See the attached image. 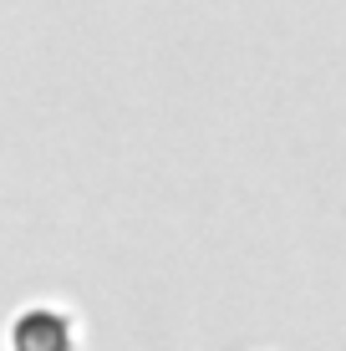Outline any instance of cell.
Masks as SVG:
<instances>
[{
    "mask_svg": "<svg viewBox=\"0 0 346 351\" xmlns=\"http://www.w3.org/2000/svg\"><path fill=\"white\" fill-rule=\"evenodd\" d=\"M77 326L62 306H26L10 321V351H71Z\"/></svg>",
    "mask_w": 346,
    "mask_h": 351,
    "instance_id": "6da1fadb",
    "label": "cell"
}]
</instances>
